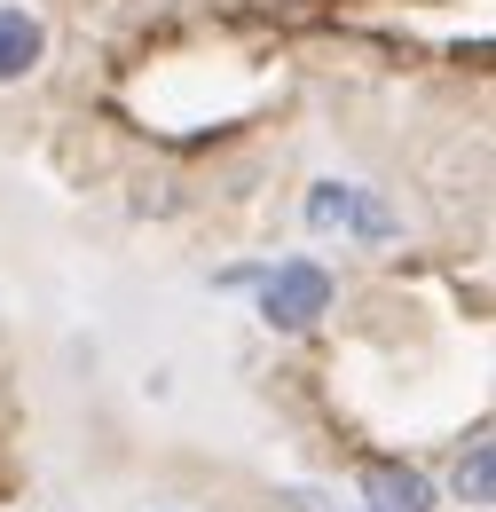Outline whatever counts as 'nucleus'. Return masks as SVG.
Segmentation results:
<instances>
[{
	"label": "nucleus",
	"mask_w": 496,
	"mask_h": 512,
	"mask_svg": "<svg viewBox=\"0 0 496 512\" xmlns=\"http://www.w3.org/2000/svg\"><path fill=\"white\" fill-rule=\"evenodd\" d=\"M331 316V268L323 260H276L260 276V323L268 331H315Z\"/></svg>",
	"instance_id": "f257e3e1"
},
{
	"label": "nucleus",
	"mask_w": 496,
	"mask_h": 512,
	"mask_svg": "<svg viewBox=\"0 0 496 512\" xmlns=\"http://www.w3.org/2000/svg\"><path fill=\"white\" fill-rule=\"evenodd\" d=\"M363 512H434V481L418 465H371L363 473Z\"/></svg>",
	"instance_id": "20e7f679"
},
{
	"label": "nucleus",
	"mask_w": 496,
	"mask_h": 512,
	"mask_svg": "<svg viewBox=\"0 0 496 512\" xmlns=\"http://www.w3.org/2000/svg\"><path fill=\"white\" fill-rule=\"evenodd\" d=\"M40 64H48V16L32 0H0V95L32 87Z\"/></svg>",
	"instance_id": "7ed1b4c3"
},
{
	"label": "nucleus",
	"mask_w": 496,
	"mask_h": 512,
	"mask_svg": "<svg viewBox=\"0 0 496 512\" xmlns=\"http://www.w3.org/2000/svg\"><path fill=\"white\" fill-rule=\"evenodd\" d=\"M308 229L315 237H355V245H386L402 221H394V205L363 182H315L308 190Z\"/></svg>",
	"instance_id": "f03ea898"
},
{
	"label": "nucleus",
	"mask_w": 496,
	"mask_h": 512,
	"mask_svg": "<svg viewBox=\"0 0 496 512\" xmlns=\"http://www.w3.org/2000/svg\"><path fill=\"white\" fill-rule=\"evenodd\" d=\"M449 497L473 512L496 505V449H489V426H473V442L457 449V465H449Z\"/></svg>",
	"instance_id": "39448f33"
}]
</instances>
